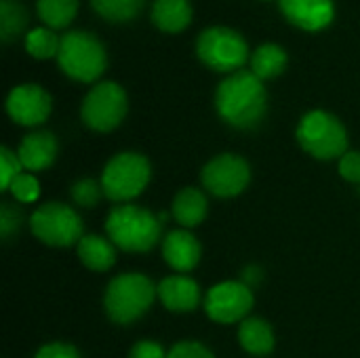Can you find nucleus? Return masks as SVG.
Here are the masks:
<instances>
[{"instance_id":"nucleus-1","label":"nucleus","mask_w":360,"mask_h":358,"mask_svg":"<svg viewBox=\"0 0 360 358\" xmlns=\"http://www.w3.org/2000/svg\"><path fill=\"white\" fill-rule=\"evenodd\" d=\"M217 116L236 131H253L268 116V91L251 70L226 76L215 89Z\"/></svg>"},{"instance_id":"nucleus-2","label":"nucleus","mask_w":360,"mask_h":358,"mask_svg":"<svg viewBox=\"0 0 360 358\" xmlns=\"http://www.w3.org/2000/svg\"><path fill=\"white\" fill-rule=\"evenodd\" d=\"M165 222L148 207L114 205L105 217V236L124 253H150L165 238Z\"/></svg>"},{"instance_id":"nucleus-3","label":"nucleus","mask_w":360,"mask_h":358,"mask_svg":"<svg viewBox=\"0 0 360 358\" xmlns=\"http://www.w3.org/2000/svg\"><path fill=\"white\" fill-rule=\"evenodd\" d=\"M158 298V285L141 272L116 274L103 291V312L120 327L143 319Z\"/></svg>"},{"instance_id":"nucleus-4","label":"nucleus","mask_w":360,"mask_h":358,"mask_svg":"<svg viewBox=\"0 0 360 358\" xmlns=\"http://www.w3.org/2000/svg\"><path fill=\"white\" fill-rule=\"evenodd\" d=\"M57 65L74 82L97 84L108 70V51L95 34L68 30L59 42Z\"/></svg>"},{"instance_id":"nucleus-5","label":"nucleus","mask_w":360,"mask_h":358,"mask_svg":"<svg viewBox=\"0 0 360 358\" xmlns=\"http://www.w3.org/2000/svg\"><path fill=\"white\" fill-rule=\"evenodd\" d=\"M101 188L114 205L133 203L152 181V162L146 154L135 150L116 152L101 171Z\"/></svg>"},{"instance_id":"nucleus-6","label":"nucleus","mask_w":360,"mask_h":358,"mask_svg":"<svg viewBox=\"0 0 360 358\" xmlns=\"http://www.w3.org/2000/svg\"><path fill=\"white\" fill-rule=\"evenodd\" d=\"M295 139L308 156L323 162L340 160L350 150L346 124L327 110L306 112L297 122Z\"/></svg>"},{"instance_id":"nucleus-7","label":"nucleus","mask_w":360,"mask_h":358,"mask_svg":"<svg viewBox=\"0 0 360 358\" xmlns=\"http://www.w3.org/2000/svg\"><path fill=\"white\" fill-rule=\"evenodd\" d=\"M36 241L53 249L76 247L84 236V222L80 213L61 200H49L34 209L27 219Z\"/></svg>"},{"instance_id":"nucleus-8","label":"nucleus","mask_w":360,"mask_h":358,"mask_svg":"<svg viewBox=\"0 0 360 358\" xmlns=\"http://www.w3.org/2000/svg\"><path fill=\"white\" fill-rule=\"evenodd\" d=\"M196 57L217 74L240 72L251 53L247 40L228 25H209L196 38Z\"/></svg>"},{"instance_id":"nucleus-9","label":"nucleus","mask_w":360,"mask_h":358,"mask_svg":"<svg viewBox=\"0 0 360 358\" xmlns=\"http://www.w3.org/2000/svg\"><path fill=\"white\" fill-rule=\"evenodd\" d=\"M129 114L127 91L114 80H99L89 89L80 103V120L95 133L116 131Z\"/></svg>"},{"instance_id":"nucleus-10","label":"nucleus","mask_w":360,"mask_h":358,"mask_svg":"<svg viewBox=\"0 0 360 358\" xmlns=\"http://www.w3.org/2000/svg\"><path fill=\"white\" fill-rule=\"evenodd\" d=\"M253 171L245 156L234 152H221L209 158L200 169L202 190L215 198H236L251 184Z\"/></svg>"},{"instance_id":"nucleus-11","label":"nucleus","mask_w":360,"mask_h":358,"mask_svg":"<svg viewBox=\"0 0 360 358\" xmlns=\"http://www.w3.org/2000/svg\"><path fill=\"white\" fill-rule=\"evenodd\" d=\"M255 306V293L243 281H221L215 283L205 293V314L217 325H240L251 317Z\"/></svg>"},{"instance_id":"nucleus-12","label":"nucleus","mask_w":360,"mask_h":358,"mask_svg":"<svg viewBox=\"0 0 360 358\" xmlns=\"http://www.w3.org/2000/svg\"><path fill=\"white\" fill-rule=\"evenodd\" d=\"M8 118L27 129H36L44 124L53 112V97L51 93L34 82L17 84L8 91L6 101H4Z\"/></svg>"},{"instance_id":"nucleus-13","label":"nucleus","mask_w":360,"mask_h":358,"mask_svg":"<svg viewBox=\"0 0 360 358\" xmlns=\"http://www.w3.org/2000/svg\"><path fill=\"white\" fill-rule=\"evenodd\" d=\"M160 251H162L165 264L177 274L192 272L202 260L200 241L192 234V230H186V228L169 230L160 243Z\"/></svg>"},{"instance_id":"nucleus-14","label":"nucleus","mask_w":360,"mask_h":358,"mask_svg":"<svg viewBox=\"0 0 360 358\" xmlns=\"http://www.w3.org/2000/svg\"><path fill=\"white\" fill-rule=\"evenodd\" d=\"M283 17L297 30L321 32L335 19L333 0H278Z\"/></svg>"},{"instance_id":"nucleus-15","label":"nucleus","mask_w":360,"mask_h":358,"mask_svg":"<svg viewBox=\"0 0 360 358\" xmlns=\"http://www.w3.org/2000/svg\"><path fill=\"white\" fill-rule=\"evenodd\" d=\"M158 300L165 310L175 314H190L205 302L200 285L188 274L165 276L158 283Z\"/></svg>"},{"instance_id":"nucleus-16","label":"nucleus","mask_w":360,"mask_h":358,"mask_svg":"<svg viewBox=\"0 0 360 358\" xmlns=\"http://www.w3.org/2000/svg\"><path fill=\"white\" fill-rule=\"evenodd\" d=\"M17 154H19V160L25 171L40 173L55 165V160L59 156V141H57L55 133L44 131V129H34L32 133H27L21 139Z\"/></svg>"},{"instance_id":"nucleus-17","label":"nucleus","mask_w":360,"mask_h":358,"mask_svg":"<svg viewBox=\"0 0 360 358\" xmlns=\"http://www.w3.org/2000/svg\"><path fill=\"white\" fill-rule=\"evenodd\" d=\"M171 215L179 224V228L192 230L205 224L209 215V198L202 188L186 186L181 188L171 203Z\"/></svg>"},{"instance_id":"nucleus-18","label":"nucleus","mask_w":360,"mask_h":358,"mask_svg":"<svg viewBox=\"0 0 360 358\" xmlns=\"http://www.w3.org/2000/svg\"><path fill=\"white\" fill-rule=\"evenodd\" d=\"M78 262L91 272H108L116 266L118 247L101 234H84L76 245Z\"/></svg>"},{"instance_id":"nucleus-19","label":"nucleus","mask_w":360,"mask_h":358,"mask_svg":"<svg viewBox=\"0 0 360 358\" xmlns=\"http://www.w3.org/2000/svg\"><path fill=\"white\" fill-rule=\"evenodd\" d=\"M238 344L251 357L264 358L274 352L276 348V333L270 321L262 317H249L238 325Z\"/></svg>"},{"instance_id":"nucleus-20","label":"nucleus","mask_w":360,"mask_h":358,"mask_svg":"<svg viewBox=\"0 0 360 358\" xmlns=\"http://www.w3.org/2000/svg\"><path fill=\"white\" fill-rule=\"evenodd\" d=\"M194 11L190 0H152L150 19L165 34H179L192 23Z\"/></svg>"},{"instance_id":"nucleus-21","label":"nucleus","mask_w":360,"mask_h":358,"mask_svg":"<svg viewBox=\"0 0 360 358\" xmlns=\"http://www.w3.org/2000/svg\"><path fill=\"white\" fill-rule=\"evenodd\" d=\"M249 65H251V72L259 78V80H274L278 78L287 65H289V55L287 51L276 44V42H264L259 44L253 53H251V59H249Z\"/></svg>"},{"instance_id":"nucleus-22","label":"nucleus","mask_w":360,"mask_h":358,"mask_svg":"<svg viewBox=\"0 0 360 358\" xmlns=\"http://www.w3.org/2000/svg\"><path fill=\"white\" fill-rule=\"evenodd\" d=\"M30 11L21 0H0V42L11 44L27 34Z\"/></svg>"},{"instance_id":"nucleus-23","label":"nucleus","mask_w":360,"mask_h":358,"mask_svg":"<svg viewBox=\"0 0 360 358\" xmlns=\"http://www.w3.org/2000/svg\"><path fill=\"white\" fill-rule=\"evenodd\" d=\"M78 0H36L40 21L51 30H68L78 15Z\"/></svg>"},{"instance_id":"nucleus-24","label":"nucleus","mask_w":360,"mask_h":358,"mask_svg":"<svg viewBox=\"0 0 360 358\" xmlns=\"http://www.w3.org/2000/svg\"><path fill=\"white\" fill-rule=\"evenodd\" d=\"M91 8L97 17L110 23H129L141 15L146 0H91Z\"/></svg>"},{"instance_id":"nucleus-25","label":"nucleus","mask_w":360,"mask_h":358,"mask_svg":"<svg viewBox=\"0 0 360 358\" xmlns=\"http://www.w3.org/2000/svg\"><path fill=\"white\" fill-rule=\"evenodd\" d=\"M59 42H61V36H57V32L46 27V25L32 27L25 34V51H27V55L34 57V59H40V61L51 59V57L57 59Z\"/></svg>"},{"instance_id":"nucleus-26","label":"nucleus","mask_w":360,"mask_h":358,"mask_svg":"<svg viewBox=\"0 0 360 358\" xmlns=\"http://www.w3.org/2000/svg\"><path fill=\"white\" fill-rule=\"evenodd\" d=\"M103 196L105 194H103L101 181H97L93 177H80L70 188V198L80 209H95Z\"/></svg>"},{"instance_id":"nucleus-27","label":"nucleus","mask_w":360,"mask_h":358,"mask_svg":"<svg viewBox=\"0 0 360 358\" xmlns=\"http://www.w3.org/2000/svg\"><path fill=\"white\" fill-rule=\"evenodd\" d=\"M8 194L19 205H32V203H36L40 198V181H38L36 173L23 171L21 175H17L15 181L8 188Z\"/></svg>"},{"instance_id":"nucleus-28","label":"nucleus","mask_w":360,"mask_h":358,"mask_svg":"<svg viewBox=\"0 0 360 358\" xmlns=\"http://www.w3.org/2000/svg\"><path fill=\"white\" fill-rule=\"evenodd\" d=\"M25 222V215L15 200H2L0 203V238L2 243H8L15 234H19L21 226Z\"/></svg>"},{"instance_id":"nucleus-29","label":"nucleus","mask_w":360,"mask_h":358,"mask_svg":"<svg viewBox=\"0 0 360 358\" xmlns=\"http://www.w3.org/2000/svg\"><path fill=\"white\" fill-rule=\"evenodd\" d=\"M25 169L19 160V154L15 150H11L8 146L0 148V190L8 192L11 184L15 181L17 175H21Z\"/></svg>"},{"instance_id":"nucleus-30","label":"nucleus","mask_w":360,"mask_h":358,"mask_svg":"<svg viewBox=\"0 0 360 358\" xmlns=\"http://www.w3.org/2000/svg\"><path fill=\"white\" fill-rule=\"evenodd\" d=\"M169 358H217L209 346L198 340H179L169 348Z\"/></svg>"},{"instance_id":"nucleus-31","label":"nucleus","mask_w":360,"mask_h":358,"mask_svg":"<svg viewBox=\"0 0 360 358\" xmlns=\"http://www.w3.org/2000/svg\"><path fill=\"white\" fill-rule=\"evenodd\" d=\"M338 173L344 181L360 186V150H348L338 160Z\"/></svg>"},{"instance_id":"nucleus-32","label":"nucleus","mask_w":360,"mask_h":358,"mask_svg":"<svg viewBox=\"0 0 360 358\" xmlns=\"http://www.w3.org/2000/svg\"><path fill=\"white\" fill-rule=\"evenodd\" d=\"M34 358H82V354L70 342H49L36 350Z\"/></svg>"},{"instance_id":"nucleus-33","label":"nucleus","mask_w":360,"mask_h":358,"mask_svg":"<svg viewBox=\"0 0 360 358\" xmlns=\"http://www.w3.org/2000/svg\"><path fill=\"white\" fill-rule=\"evenodd\" d=\"M127 358H169V350L160 342L154 340H139L129 348Z\"/></svg>"},{"instance_id":"nucleus-34","label":"nucleus","mask_w":360,"mask_h":358,"mask_svg":"<svg viewBox=\"0 0 360 358\" xmlns=\"http://www.w3.org/2000/svg\"><path fill=\"white\" fill-rule=\"evenodd\" d=\"M264 268L262 266H257V264H251V266H247V268H243V272H240V279L238 281H243L247 287H251L253 291L262 285V281H264Z\"/></svg>"}]
</instances>
